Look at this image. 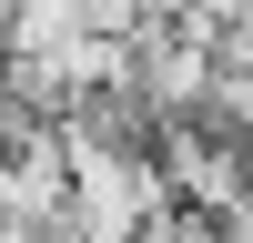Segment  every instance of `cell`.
I'll use <instances>...</instances> for the list:
<instances>
[{"label": "cell", "instance_id": "obj_2", "mask_svg": "<svg viewBox=\"0 0 253 243\" xmlns=\"http://www.w3.org/2000/svg\"><path fill=\"white\" fill-rule=\"evenodd\" d=\"M81 40V10L71 0H20L10 10V61H61Z\"/></svg>", "mask_w": 253, "mask_h": 243}, {"label": "cell", "instance_id": "obj_1", "mask_svg": "<svg viewBox=\"0 0 253 243\" xmlns=\"http://www.w3.org/2000/svg\"><path fill=\"white\" fill-rule=\"evenodd\" d=\"M203 81H213V40H193V31H132V101H142V122L203 112Z\"/></svg>", "mask_w": 253, "mask_h": 243}, {"label": "cell", "instance_id": "obj_3", "mask_svg": "<svg viewBox=\"0 0 253 243\" xmlns=\"http://www.w3.org/2000/svg\"><path fill=\"white\" fill-rule=\"evenodd\" d=\"M213 243H253V233H243V223H213Z\"/></svg>", "mask_w": 253, "mask_h": 243}]
</instances>
